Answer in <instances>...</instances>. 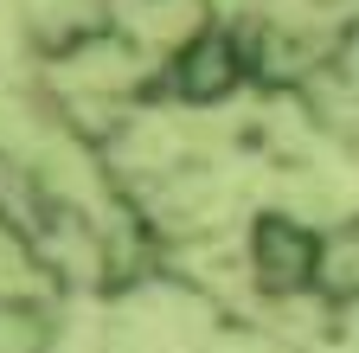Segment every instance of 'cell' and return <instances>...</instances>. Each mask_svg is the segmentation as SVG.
Returning <instances> with one entry per match:
<instances>
[{
    "label": "cell",
    "instance_id": "cell-1",
    "mask_svg": "<svg viewBox=\"0 0 359 353\" xmlns=\"http://www.w3.org/2000/svg\"><path fill=\"white\" fill-rule=\"evenodd\" d=\"M244 263H250V283L263 295H308L314 283H327V263H334V244L302 225L295 212H263L250 225V244H244Z\"/></svg>",
    "mask_w": 359,
    "mask_h": 353
},
{
    "label": "cell",
    "instance_id": "cell-2",
    "mask_svg": "<svg viewBox=\"0 0 359 353\" xmlns=\"http://www.w3.org/2000/svg\"><path fill=\"white\" fill-rule=\"evenodd\" d=\"M250 77H257V46L231 26H212V20L167 52V91L180 103H224Z\"/></svg>",
    "mask_w": 359,
    "mask_h": 353
}]
</instances>
